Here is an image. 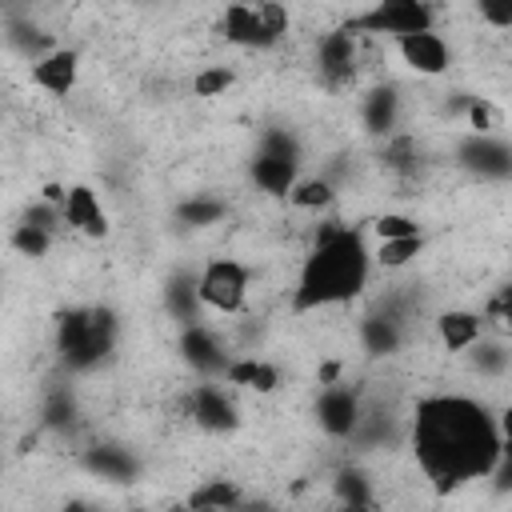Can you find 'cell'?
<instances>
[{"instance_id":"277c9868","label":"cell","mask_w":512,"mask_h":512,"mask_svg":"<svg viewBox=\"0 0 512 512\" xmlns=\"http://www.w3.org/2000/svg\"><path fill=\"white\" fill-rule=\"evenodd\" d=\"M356 36H408V32H424L432 28V8L424 0H376L368 12H356L352 20H344Z\"/></svg>"},{"instance_id":"4fadbf2b","label":"cell","mask_w":512,"mask_h":512,"mask_svg":"<svg viewBox=\"0 0 512 512\" xmlns=\"http://www.w3.org/2000/svg\"><path fill=\"white\" fill-rule=\"evenodd\" d=\"M188 412L204 432H232L236 428V404L216 384H196L188 396Z\"/></svg>"},{"instance_id":"6da1fadb","label":"cell","mask_w":512,"mask_h":512,"mask_svg":"<svg viewBox=\"0 0 512 512\" xmlns=\"http://www.w3.org/2000/svg\"><path fill=\"white\" fill-rule=\"evenodd\" d=\"M500 420L472 396H424L412 412L416 468L436 492L492 476L500 460Z\"/></svg>"},{"instance_id":"30bf717a","label":"cell","mask_w":512,"mask_h":512,"mask_svg":"<svg viewBox=\"0 0 512 512\" xmlns=\"http://www.w3.org/2000/svg\"><path fill=\"white\" fill-rule=\"evenodd\" d=\"M180 356L192 364V372H200V376H224L228 372V352L220 348V340H216V332L212 328H204L200 320L196 324H184V332H180Z\"/></svg>"},{"instance_id":"f546056e","label":"cell","mask_w":512,"mask_h":512,"mask_svg":"<svg viewBox=\"0 0 512 512\" xmlns=\"http://www.w3.org/2000/svg\"><path fill=\"white\" fill-rule=\"evenodd\" d=\"M12 248H16L20 256L40 260V256H48V248H52V232H48V228H36V224H28V220H20V224L12 228Z\"/></svg>"},{"instance_id":"8992f818","label":"cell","mask_w":512,"mask_h":512,"mask_svg":"<svg viewBox=\"0 0 512 512\" xmlns=\"http://www.w3.org/2000/svg\"><path fill=\"white\" fill-rule=\"evenodd\" d=\"M360 36L348 28V24H340V28H332L324 40H320V48H316V76H320V84L324 88H348L352 80H356V60H360Z\"/></svg>"},{"instance_id":"d6986e66","label":"cell","mask_w":512,"mask_h":512,"mask_svg":"<svg viewBox=\"0 0 512 512\" xmlns=\"http://www.w3.org/2000/svg\"><path fill=\"white\" fill-rule=\"evenodd\" d=\"M84 468H88V472H96L100 480L124 484V480H132V476H136V468H140V464L132 460V452H124V448H116V444H96V448H88Z\"/></svg>"},{"instance_id":"1f68e13d","label":"cell","mask_w":512,"mask_h":512,"mask_svg":"<svg viewBox=\"0 0 512 512\" xmlns=\"http://www.w3.org/2000/svg\"><path fill=\"white\" fill-rule=\"evenodd\" d=\"M476 12L488 28H512V0H476Z\"/></svg>"},{"instance_id":"7c38bea8","label":"cell","mask_w":512,"mask_h":512,"mask_svg":"<svg viewBox=\"0 0 512 512\" xmlns=\"http://www.w3.org/2000/svg\"><path fill=\"white\" fill-rule=\"evenodd\" d=\"M396 52L400 60L416 72V76H440L448 68V44L436 28H424V32H408L396 40Z\"/></svg>"},{"instance_id":"2e32d148","label":"cell","mask_w":512,"mask_h":512,"mask_svg":"<svg viewBox=\"0 0 512 512\" xmlns=\"http://www.w3.org/2000/svg\"><path fill=\"white\" fill-rule=\"evenodd\" d=\"M360 120H364V128L372 132V136H392L396 132V124H400V92L392 88V84H380V88H372L368 96H364V104H360Z\"/></svg>"},{"instance_id":"e0dca14e","label":"cell","mask_w":512,"mask_h":512,"mask_svg":"<svg viewBox=\"0 0 512 512\" xmlns=\"http://www.w3.org/2000/svg\"><path fill=\"white\" fill-rule=\"evenodd\" d=\"M164 308H168V316H176L180 324H196V320H200V308H204V300H200V276H192V272H172L168 284H164Z\"/></svg>"},{"instance_id":"603a6c76","label":"cell","mask_w":512,"mask_h":512,"mask_svg":"<svg viewBox=\"0 0 512 512\" xmlns=\"http://www.w3.org/2000/svg\"><path fill=\"white\" fill-rule=\"evenodd\" d=\"M236 504H244V492L232 480H204L188 496V508H236Z\"/></svg>"},{"instance_id":"9a60e30c","label":"cell","mask_w":512,"mask_h":512,"mask_svg":"<svg viewBox=\"0 0 512 512\" xmlns=\"http://www.w3.org/2000/svg\"><path fill=\"white\" fill-rule=\"evenodd\" d=\"M296 172H300V156H284V152H256L252 164H248V176L260 192L268 196H288L292 184H296Z\"/></svg>"},{"instance_id":"cb8c5ba5","label":"cell","mask_w":512,"mask_h":512,"mask_svg":"<svg viewBox=\"0 0 512 512\" xmlns=\"http://www.w3.org/2000/svg\"><path fill=\"white\" fill-rule=\"evenodd\" d=\"M420 252H424V232H416V236H396V240H380L376 264H380V268H404V264H412Z\"/></svg>"},{"instance_id":"52a82bcc","label":"cell","mask_w":512,"mask_h":512,"mask_svg":"<svg viewBox=\"0 0 512 512\" xmlns=\"http://www.w3.org/2000/svg\"><path fill=\"white\" fill-rule=\"evenodd\" d=\"M316 420L320 428L332 436V440H344V436H356L360 420H364V404H360V392L352 384H328L320 396H316Z\"/></svg>"},{"instance_id":"7a4b0ae2","label":"cell","mask_w":512,"mask_h":512,"mask_svg":"<svg viewBox=\"0 0 512 512\" xmlns=\"http://www.w3.org/2000/svg\"><path fill=\"white\" fill-rule=\"evenodd\" d=\"M372 256L364 248V236L344 224H328L316 232L312 252L300 264L296 288H292V312H312L328 304H344L364 292Z\"/></svg>"},{"instance_id":"e575fe53","label":"cell","mask_w":512,"mask_h":512,"mask_svg":"<svg viewBox=\"0 0 512 512\" xmlns=\"http://www.w3.org/2000/svg\"><path fill=\"white\" fill-rule=\"evenodd\" d=\"M72 416H76V408H72L68 396H52L48 408H44V424L48 428H64V424H72Z\"/></svg>"},{"instance_id":"5b68a950","label":"cell","mask_w":512,"mask_h":512,"mask_svg":"<svg viewBox=\"0 0 512 512\" xmlns=\"http://www.w3.org/2000/svg\"><path fill=\"white\" fill-rule=\"evenodd\" d=\"M248 268L240 260H228V256H216L204 264L200 272V300L204 308H216V312H240L244 300H248Z\"/></svg>"},{"instance_id":"8d00e7d4","label":"cell","mask_w":512,"mask_h":512,"mask_svg":"<svg viewBox=\"0 0 512 512\" xmlns=\"http://www.w3.org/2000/svg\"><path fill=\"white\" fill-rule=\"evenodd\" d=\"M496 420H500V436H512V404H508V408H504Z\"/></svg>"},{"instance_id":"3957f363","label":"cell","mask_w":512,"mask_h":512,"mask_svg":"<svg viewBox=\"0 0 512 512\" xmlns=\"http://www.w3.org/2000/svg\"><path fill=\"white\" fill-rule=\"evenodd\" d=\"M116 336H120V320L104 304L68 308V312H60V324H56V348H60L64 364L76 372L96 368L116 348Z\"/></svg>"},{"instance_id":"83f0119b","label":"cell","mask_w":512,"mask_h":512,"mask_svg":"<svg viewBox=\"0 0 512 512\" xmlns=\"http://www.w3.org/2000/svg\"><path fill=\"white\" fill-rule=\"evenodd\" d=\"M384 164H388L392 172H400V176H412L416 164H420V148H416V140L392 132L388 144H384Z\"/></svg>"},{"instance_id":"4316f807","label":"cell","mask_w":512,"mask_h":512,"mask_svg":"<svg viewBox=\"0 0 512 512\" xmlns=\"http://www.w3.org/2000/svg\"><path fill=\"white\" fill-rule=\"evenodd\" d=\"M232 84H236V72H232V68H224V64H208V68H200V72L192 76V96L212 100V96H224Z\"/></svg>"},{"instance_id":"d4e9b609","label":"cell","mask_w":512,"mask_h":512,"mask_svg":"<svg viewBox=\"0 0 512 512\" xmlns=\"http://www.w3.org/2000/svg\"><path fill=\"white\" fill-rule=\"evenodd\" d=\"M176 220H180V224H192V228L220 224V220H224V200H216V196H188V200L176 208Z\"/></svg>"},{"instance_id":"8fae6325","label":"cell","mask_w":512,"mask_h":512,"mask_svg":"<svg viewBox=\"0 0 512 512\" xmlns=\"http://www.w3.org/2000/svg\"><path fill=\"white\" fill-rule=\"evenodd\" d=\"M460 164L468 168V172H476V176H484V180H508L512 176V148L504 144V140H496V136H468L464 144H460Z\"/></svg>"},{"instance_id":"5bb4252c","label":"cell","mask_w":512,"mask_h":512,"mask_svg":"<svg viewBox=\"0 0 512 512\" xmlns=\"http://www.w3.org/2000/svg\"><path fill=\"white\" fill-rule=\"evenodd\" d=\"M64 224L88 240H104L108 236V212L100 204V196L84 184L68 188V200H64Z\"/></svg>"},{"instance_id":"44dd1931","label":"cell","mask_w":512,"mask_h":512,"mask_svg":"<svg viewBox=\"0 0 512 512\" xmlns=\"http://www.w3.org/2000/svg\"><path fill=\"white\" fill-rule=\"evenodd\" d=\"M360 344L368 356H392L400 348V324L392 316H364L360 320Z\"/></svg>"},{"instance_id":"9c48e42d","label":"cell","mask_w":512,"mask_h":512,"mask_svg":"<svg viewBox=\"0 0 512 512\" xmlns=\"http://www.w3.org/2000/svg\"><path fill=\"white\" fill-rule=\"evenodd\" d=\"M220 36L236 48H272V36H268V24H264V12H260V0H232L220 16Z\"/></svg>"},{"instance_id":"ac0fdd59","label":"cell","mask_w":512,"mask_h":512,"mask_svg":"<svg viewBox=\"0 0 512 512\" xmlns=\"http://www.w3.org/2000/svg\"><path fill=\"white\" fill-rule=\"evenodd\" d=\"M436 332H440V344H444L448 352H468V348L480 340V332H484V320H480L476 312H464V308H448V312H440V320H436Z\"/></svg>"},{"instance_id":"7402d4cb","label":"cell","mask_w":512,"mask_h":512,"mask_svg":"<svg viewBox=\"0 0 512 512\" xmlns=\"http://www.w3.org/2000/svg\"><path fill=\"white\" fill-rule=\"evenodd\" d=\"M288 200H292V208H300V212H320V208H328V204L336 200V188H332L324 176H312V180H296L292 192H288Z\"/></svg>"},{"instance_id":"d590c367","label":"cell","mask_w":512,"mask_h":512,"mask_svg":"<svg viewBox=\"0 0 512 512\" xmlns=\"http://www.w3.org/2000/svg\"><path fill=\"white\" fill-rule=\"evenodd\" d=\"M492 476H496V488H500V492H512V436H504V444H500V460H496Z\"/></svg>"},{"instance_id":"ffe728a7","label":"cell","mask_w":512,"mask_h":512,"mask_svg":"<svg viewBox=\"0 0 512 512\" xmlns=\"http://www.w3.org/2000/svg\"><path fill=\"white\" fill-rule=\"evenodd\" d=\"M224 380H228V384H240V388H252V392H276V388H280V368L268 364V360L244 356V360H232V364H228Z\"/></svg>"},{"instance_id":"f1b7e54d","label":"cell","mask_w":512,"mask_h":512,"mask_svg":"<svg viewBox=\"0 0 512 512\" xmlns=\"http://www.w3.org/2000/svg\"><path fill=\"white\" fill-rule=\"evenodd\" d=\"M464 116H468V128H472L476 136H496V128H504L500 108H496L492 100H480V96L464 100Z\"/></svg>"},{"instance_id":"4dcf8cb0","label":"cell","mask_w":512,"mask_h":512,"mask_svg":"<svg viewBox=\"0 0 512 512\" xmlns=\"http://www.w3.org/2000/svg\"><path fill=\"white\" fill-rule=\"evenodd\" d=\"M372 232H376L380 240H396V236H416V232H420V224H416L412 216L384 212V216H376V220H372Z\"/></svg>"},{"instance_id":"484cf974","label":"cell","mask_w":512,"mask_h":512,"mask_svg":"<svg viewBox=\"0 0 512 512\" xmlns=\"http://www.w3.org/2000/svg\"><path fill=\"white\" fill-rule=\"evenodd\" d=\"M336 496H340V504H352V508H364V504L376 500L372 496V480L360 468H340L336 472Z\"/></svg>"},{"instance_id":"ba28073f","label":"cell","mask_w":512,"mask_h":512,"mask_svg":"<svg viewBox=\"0 0 512 512\" xmlns=\"http://www.w3.org/2000/svg\"><path fill=\"white\" fill-rule=\"evenodd\" d=\"M76 76H80V52L76 48H48L28 68L32 88H40L48 96H68L76 88Z\"/></svg>"},{"instance_id":"d6a6232c","label":"cell","mask_w":512,"mask_h":512,"mask_svg":"<svg viewBox=\"0 0 512 512\" xmlns=\"http://www.w3.org/2000/svg\"><path fill=\"white\" fill-rule=\"evenodd\" d=\"M504 348H496V344H472V364H476V372H500L504 368Z\"/></svg>"},{"instance_id":"836d02e7","label":"cell","mask_w":512,"mask_h":512,"mask_svg":"<svg viewBox=\"0 0 512 512\" xmlns=\"http://www.w3.org/2000/svg\"><path fill=\"white\" fill-rule=\"evenodd\" d=\"M488 316H492L504 332H512V284H504V288L488 300Z\"/></svg>"}]
</instances>
